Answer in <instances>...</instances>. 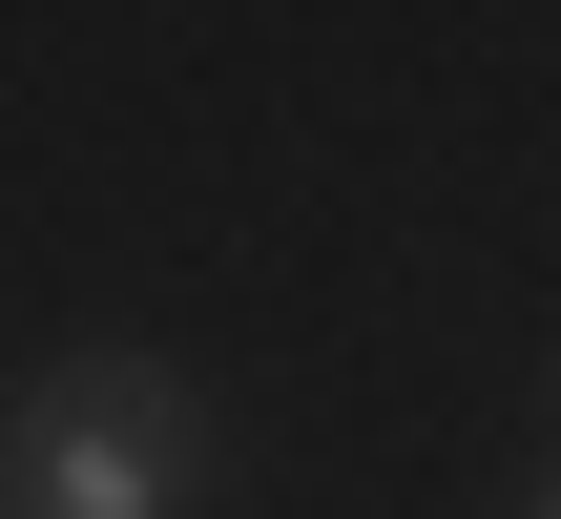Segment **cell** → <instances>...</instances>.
Returning a JSON list of instances; mask_svg holds the SVG:
<instances>
[{"label": "cell", "instance_id": "cell-1", "mask_svg": "<svg viewBox=\"0 0 561 519\" xmlns=\"http://www.w3.org/2000/svg\"><path fill=\"white\" fill-rule=\"evenodd\" d=\"M0 499L21 519H208V395L167 354H62L0 416Z\"/></svg>", "mask_w": 561, "mask_h": 519}, {"label": "cell", "instance_id": "cell-2", "mask_svg": "<svg viewBox=\"0 0 561 519\" xmlns=\"http://www.w3.org/2000/svg\"><path fill=\"white\" fill-rule=\"evenodd\" d=\"M520 519H561V499H520Z\"/></svg>", "mask_w": 561, "mask_h": 519}, {"label": "cell", "instance_id": "cell-3", "mask_svg": "<svg viewBox=\"0 0 561 519\" xmlns=\"http://www.w3.org/2000/svg\"><path fill=\"white\" fill-rule=\"evenodd\" d=\"M0 519H21V499H0Z\"/></svg>", "mask_w": 561, "mask_h": 519}]
</instances>
